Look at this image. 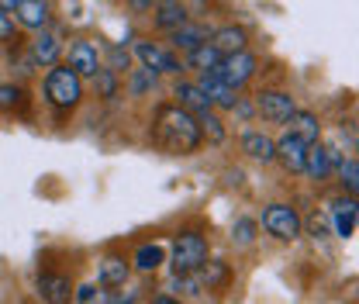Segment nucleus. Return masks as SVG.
I'll return each mask as SVG.
<instances>
[{
	"label": "nucleus",
	"instance_id": "nucleus-31",
	"mask_svg": "<svg viewBox=\"0 0 359 304\" xmlns=\"http://www.w3.org/2000/svg\"><path fill=\"white\" fill-rule=\"evenodd\" d=\"M25 104V90L14 84H0V111H14Z\"/></svg>",
	"mask_w": 359,
	"mask_h": 304
},
{
	"label": "nucleus",
	"instance_id": "nucleus-7",
	"mask_svg": "<svg viewBox=\"0 0 359 304\" xmlns=\"http://www.w3.org/2000/svg\"><path fill=\"white\" fill-rule=\"evenodd\" d=\"M256 70H259V59L252 55V52H235V55H222V62H218V77H222V84H228L231 90H242L252 77H256Z\"/></svg>",
	"mask_w": 359,
	"mask_h": 304
},
{
	"label": "nucleus",
	"instance_id": "nucleus-14",
	"mask_svg": "<svg viewBox=\"0 0 359 304\" xmlns=\"http://www.w3.org/2000/svg\"><path fill=\"white\" fill-rule=\"evenodd\" d=\"M14 25L18 28H28V32H45L52 25L48 0H21V7L14 11Z\"/></svg>",
	"mask_w": 359,
	"mask_h": 304
},
{
	"label": "nucleus",
	"instance_id": "nucleus-13",
	"mask_svg": "<svg viewBox=\"0 0 359 304\" xmlns=\"http://www.w3.org/2000/svg\"><path fill=\"white\" fill-rule=\"evenodd\" d=\"M339 159L342 156H335L332 149H325L321 142H314V145H308V156H304V176H311L314 183H325L332 176V170L339 166Z\"/></svg>",
	"mask_w": 359,
	"mask_h": 304
},
{
	"label": "nucleus",
	"instance_id": "nucleus-1",
	"mask_svg": "<svg viewBox=\"0 0 359 304\" xmlns=\"http://www.w3.org/2000/svg\"><path fill=\"white\" fill-rule=\"evenodd\" d=\"M152 142L170 156H194L204 135L194 114H187L177 104H159L152 114Z\"/></svg>",
	"mask_w": 359,
	"mask_h": 304
},
{
	"label": "nucleus",
	"instance_id": "nucleus-3",
	"mask_svg": "<svg viewBox=\"0 0 359 304\" xmlns=\"http://www.w3.org/2000/svg\"><path fill=\"white\" fill-rule=\"evenodd\" d=\"M208 239L201 232H180L177 242H173V277H187V273H197L204 263H208Z\"/></svg>",
	"mask_w": 359,
	"mask_h": 304
},
{
	"label": "nucleus",
	"instance_id": "nucleus-22",
	"mask_svg": "<svg viewBox=\"0 0 359 304\" xmlns=\"http://www.w3.org/2000/svg\"><path fill=\"white\" fill-rule=\"evenodd\" d=\"M356 197H339L332 204V225H335V235L342 239H353L356 235Z\"/></svg>",
	"mask_w": 359,
	"mask_h": 304
},
{
	"label": "nucleus",
	"instance_id": "nucleus-23",
	"mask_svg": "<svg viewBox=\"0 0 359 304\" xmlns=\"http://www.w3.org/2000/svg\"><path fill=\"white\" fill-rule=\"evenodd\" d=\"M218 62H222V52H218L211 42H204V45H197L194 52H187L183 70H197V77H201V73H215Z\"/></svg>",
	"mask_w": 359,
	"mask_h": 304
},
{
	"label": "nucleus",
	"instance_id": "nucleus-20",
	"mask_svg": "<svg viewBox=\"0 0 359 304\" xmlns=\"http://www.w3.org/2000/svg\"><path fill=\"white\" fill-rule=\"evenodd\" d=\"M304 156H308V145L294 135H283L276 142V163L287 170V173H304Z\"/></svg>",
	"mask_w": 359,
	"mask_h": 304
},
{
	"label": "nucleus",
	"instance_id": "nucleus-24",
	"mask_svg": "<svg viewBox=\"0 0 359 304\" xmlns=\"http://www.w3.org/2000/svg\"><path fill=\"white\" fill-rule=\"evenodd\" d=\"M163 260H166L163 246H156V242H142V246L135 249V256L128 263H132L138 273H156V270L163 266Z\"/></svg>",
	"mask_w": 359,
	"mask_h": 304
},
{
	"label": "nucleus",
	"instance_id": "nucleus-10",
	"mask_svg": "<svg viewBox=\"0 0 359 304\" xmlns=\"http://www.w3.org/2000/svg\"><path fill=\"white\" fill-rule=\"evenodd\" d=\"M80 80H93L97 73H100V52H97V45L87 42V39H80V42L69 45V62H66Z\"/></svg>",
	"mask_w": 359,
	"mask_h": 304
},
{
	"label": "nucleus",
	"instance_id": "nucleus-19",
	"mask_svg": "<svg viewBox=\"0 0 359 304\" xmlns=\"http://www.w3.org/2000/svg\"><path fill=\"white\" fill-rule=\"evenodd\" d=\"M287 135L301 138L304 145L321 142V121H318V114H314V111H304V107H297V111L287 118Z\"/></svg>",
	"mask_w": 359,
	"mask_h": 304
},
{
	"label": "nucleus",
	"instance_id": "nucleus-30",
	"mask_svg": "<svg viewBox=\"0 0 359 304\" xmlns=\"http://www.w3.org/2000/svg\"><path fill=\"white\" fill-rule=\"evenodd\" d=\"M93 87H97V97H104V100L118 97V73H111V70L100 66V73L93 77Z\"/></svg>",
	"mask_w": 359,
	"mask_h": 304
},
{
	"label": "nucleus",
	"instance_id": "nucleus-26",
	"mask_svg": "<svg viewBox=\"0 0 359 304\" xmlns=\"http://www.w3.org/2000/svg\"><path fill=\"white\" fill-rule=\"evenodd\" d=\"M111 301V291L97 287V284H83L73 291V304H107Z\"/></svg>",
	"mask_w": 359,
	"mask_h": 304
},
{
	"label": "nucleus",
	"instance_id": "nucleus-27",
	"mask_svg": "<svg viewBox=\"0 0 359 304\" xmlns=\"http://www.w3.org/2000/svg\"><path fill=\"white\" fill-rule=\"evenodd\" d=\"M197 125H201V135H204L208 142H215V145H222L224 142V125L218 121V114H215V111L201 114V118H197Z\"/></svg>",
	"mask_w": 359,
	"mask_h": 304
},
{
	"label": "nucleus",
	"instance_id": "nucleus-38",
	"mask_svg": "<svg viewBox=\"0 0 359 304\" xmlns=\"http://www.w3.org/2000/svg\"><path fill=\"white\" fill-rule=\"evenodd\" d=\"M149 304H180V298H173V294H156Z\"/></svg>",
	"mask_w": 359,
	"mask_h": 304
},
{
	"label": "nucleus",
	"instance_id": "nucleus-6",
	"mask_svg": "<svg viewBox=\"0 0 359 304\" xmlns=\"http://www.w3.org/2000/svg\"><path fill=\"white\" fill-rule=\"evenodd\" d=\"M252 107H256V114H259L263 121H269V125H287V118L297 111V100H294L290 90H263Z\"/></svg>",
	"mask_w": 359,
	"mask_h": 304
},
{
	"label": "nucleus",
	"instance_id": "nucleus-25",
	"mask_svg": "<svg viewBox=\"0 0 359 304\" xmlns=\"http://www.w3.org/2000/svg\"><path fill=\"white\" fill-rule=\"evenodd\" d=\"M339 183H342V190H346V197H356L359 190V159L356 156H349V159H339Z\"/></svg>",
	"mask_w": 359,
	"mask_h": 304
},
{
	"label": "nucleus",
	"instance_id": "nucleus-37",
	"mask_svg": "<svg viewBox=\"0 0 359 304\" xmlns=\"http://www.w3.org/2000/svg\"><path fill=\"white\" fill-rule=\"evenodd\" d=\"M18 7H21V0H0V11H4V14H14Z\"/></svg>",
	"mask_w": 359,
	"mask_h": 304
},
{
	"label": "nucleus",
	"instance_id": "nucleus-18",
	"mask_svg": "<svg viewBox=\"0 0 359 304\" xmlns=\"http://www.w3.org/2000/svg\"><path fill=\"white\" fill-rule=\"evenodd\" d=\"M208 42L215 45L222 55H235V52H249V32L242 25H224V28H215Z\"/></svg>",
	"mask_w": 359,
	"mask_h": 304
},
{
	"label": "nucleus",
	"instance_id": "nucleus-35",
	"mask_svg": "<svg viewBox=\"0 0 359 304\" xmlns=\"http://www.w3.org/2000/svg\"><path fill=\"white\" fill-rule=\"evenodd\" d=\"M231 111H235V114H238V118H242V121H249V118H252V114H256V107H252V104H249V100H245V97H238V104H235V107H231Z\"/></svg>",
	"mask_w": 359,
	"mask_h": 304
},
{
	"label": "nucleus",
	"instance_id": "nucleus-16",
	"mask_svg": "<svg viewBox=\"0 0 359 304\" xmlns=\"http://www.w3.org/2000/svg\"><path fill=\"white\" fill-rule=\"evenodd\" d=\"M211 39V28L208 25H201V21H187V25H180L177 32H170V48L173 52H194L197 45H204Z\"/></svg>",
	"mask_w": 359,
	"mask_h": 304
},
{
	"label": "nucleus",
	"instance_id": "nucleus-8",
	"mask_svg": "<svg viewBox=\"0 0 359 304\" xmlns=\"http://www.w3.org/2000/svg\"><path fill=\"white\" fill-rule=\"evenodd\" d=\"M35 291L45 304H73V280L66 273H55V270H42L39 280H35Z\"/></svg>",
	"mask_w": 359,
	"mask_h": 304
},
{
	"label": "nucleus",
	"instance_id": "nucleus-15",
	"mask_svg": "<svg viewBox=\"0 0 359 304\" xmlns=\"http://www.w3.org/2000/svg\"><path fill=\"white\" fill-rule=\"evenodd\" d=\"M173 97H177V107H183V111H187V114H194V118H201V114L215 111V107H211V100L204 97V90L197 87L194 80H180L177 87H173Z\"/></svg>",
	"mask_w": 359,
	"mask_h": 304
},
{
	"label": "nucleus",
	"instance_id": "nucleus-39",
	"mask_svg": "<svg viewBox=\"0 0 359 304\" xmlns=\"http://www.w3.org/2000/svg\"><path fill=\"white\" fill-rule=\"evenodd\" d=\"M311 232H314V239H318V235H325V221H318V218H314V221H311Z\"/></svg>",
	"mask_w": 359,
	"mask_h": 304
},
{
	"label": "nucleus",
	"instance_id": "nucleus-32",
	"mask_svg": "<svg viewBox=\"0 0 359 304\" xmlns=\"http://www.w3.org/2000/svg\"><path fill=\"white\" fill-rule=\"evenodd\" d=\"M18 39V25H14V18L11 14H4L0 11V45H11Z\"/></svg>",
	"mask_w": 359,
	"mask_h": 304
},
{
	"label": "nucleus",
	"instance_id": "nucleus-4",
	"mask_svg": "<svg viewBox=\"0 0 359 304\" xmlns=\"http://www.w3.org/2000/svg\"><path fill=\"white\" fill-rule=\"evenodd\" d=\"M263 228H266L273 239H280V242H294V239H301L304 221H301L294 204L276 201V204H266V211H263Z\"/></svg>",
	"mask_w": 359,
	"mask_h": 304
},
{
	"label": "nucleus",
	"instance_id": "nucleus-28",
	"mask_svg": "<svg viewBox=\"0 0 359 304\" xmlns=\"http://www.w3.org/2000/svg\"><path fill=\"white\" fill-rule=\"evenodd\" d=\"M256 228H259V225H256L252 218H238V221L231 225V242H235V246H252V242H256Z\"/></svg>",
	"mask_w": 359,
	"mask_h": 304
},
{
	"label": "nucleus",
	"instance_id": "nucleus-11",
	"mask_svg": "<svg viewBox=\"0 0 359 304\" xmlns=\"http://www.w3.org/2000/svg\"><path fill=\"white\" fill-rule=\"evenodd\" d=\"M194 84L204 90V97L211 100V107H215V111H231V107L238 104V90H231L228 84H222V77H218V73H201Z\"/></svg>",
	"mask_w": 359,
	"mask_h": 304
},
{
	"label": "nucleus",
	"instance_id": "nucleus-17",
	"mask_svg": "<svg viewBox=\"0 0 359 304\" xmlns=\"http://www.w3.org/2000/svg\"><path fill=\"white\" fill-rule=\"evenodd\" d=\"M187 21H190V14H187V7L180 0H156L152 4V25L159 32H177L180 25H187Z\"/></svg>",
	"mask_w": 359,
	"mask_h": 304
},
{
	"label": "nucleus",
	"instance_id": "nucleus-9",
	"mask_svg": "<svg viewBox=\"0 0 359 304\" xmlns=\"http://www.w3.org/2000/svg\"><path fill=\"white\" fill-rule=\"evenodd\" d=\"M132 277V263L125 253H107L100 266H97V287L104 291H114V287H125Z\"/></svg>",
	"mask_w": 359,
	"mask_h": 304
},
{
	"label": "nucleus",
	"instance_id": "nucleus-21",
	"mask_svg": "<svg viewBox=\"0 0 359 304\" xmlns=\"http://www.w3.org/2000/svg\"><path fill=\"white\" fill-rule=\"evenodd\" d=\"M242 152L256 163H273L276 159V142L269 138L266 131H245L242 135Z\"/></svg>",
	"mask_w": 359,
	"mask_h": 304
},
{
	"label": "nucleus",
	"instance_id": "nucleus-36",
	"mask_svg": "<svg viewBox=\"0 0 359 304\" xmlns=\"http://www.w3.org/2000/svg\"><path fill=\"white\" fill-rule=\"evenodd\" d=\"M152 4H156V0H128L132 11H152Z\"/></svg>",
	"mask_w": 359,
	"mask_h": 304
},
{
	"label": "nucleus",
	"instance_id": "nucleus-34",
	"mask_svg": "<svg viewBox=\"0 0 359 304\" xmlns=\"http://www.w3.org/2000/svg\"><path fill=\"white\" fill-rule=\"evenodd\" d=\"M138 301H142V287H128L125 294H114L111 291V301L107 304H138Z\"/></svg>",
	"mask_w": 359,
	"mask_h": 304
},
{
	"label": "nucleus",
	"instance_id": "nucleus-2",
	"mask_svg": "<svg viewBox=\"0 0 359 304\" xmlns=\"http://www.w3.org/2000/svg\"><path fill=\"white\" fill-rule=\"evenodd\" d=\"M45 100L55 107V111H73L83 104V80L66 66V62H55L48 73H45V84H42Z\"/></svg>",
	"mask_w": 359,
	"mask_h": 304
},
{
	"label": "nucleus",
	"instance_id": "nucleus-12",
	"mask_svg": "<svg viewBox=\"0 0 359 304\" xmlns=\"http://www.w3.org/2000/svg\"><path fill=\"white\" fill-rule=\"evenodd\" d=\"M28 52H32V62L39 66V70H52L55 62H59V55H62V39L55 35V32H35V39L28 42Z\"/></svg>",
	"mask_w": 359,
	"mask_h": 304
},
{
	"label": "nucleus",
	"instance_id": "nucleus-29",
	"mask_svg": "<svg viewBox=\"0 0 359 304\" xmlns=\"http://www.w3.org/2000/svg\"><path fill=\"white\" fill-rule=\"evenodd\" d=\"M149 90H156V73H152V70H135L132 77H128V93H132V97H142V93H149Z\"/></svg>",
	"mask_w": 359,
	"mask_h": 304
},
{
	"label": "nucleus",
	"instance_id": "nucleus-5",
	"mask_svg": "<svg viewBox=\"0 0 359 304\" xmlns=\"http://www.w3.org/2000/svg\"><path fill=\"white\" fill-rule=\"evenodd\" d=\"M135 55L142 59V70H152V73H173V77L183 73V59H180L173 48L152 42V39H138V42H135Z\"/></svg>",
	"mask_w": 359,
	"mask_h": 304
},
{
	"label": "nucleus",
	"instance_id": "nucleus-33",
	"mask_svg": "<svg viewBox=\"0 0 359 304\" xmlns=\"http://www.w3.org/2000/svg\"><path fill=\"white\" fill-rule=\"evenodd\" d=\"M128 62H132V55H128L121 45H114V48H111V66H104V70H111V73H121V70H128Z\"/></svg>",
	"mask_w": 359,
	"mask_h": 304
}]
</instances>
